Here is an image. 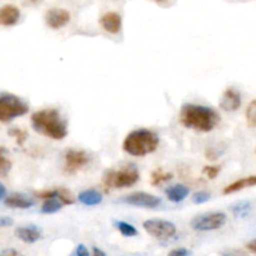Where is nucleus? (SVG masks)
<instances>
[{
  "mask_svg": "<svg viewBox=\"0 0 256 256\" xmlns=\"http://www.w3.org/2000/svg\"><path fill=\"white\" fill-rule=\"evenodd\" d=\"M0 256H24L15 249H4L0 252Z\"/></svg>",
  "mask_w": 256,
  "mask_h": 256,
  "instance_id": "obj_30",
  "label": "nucleus"
},
{
  "mask_svg": "<svg viewBox=\"0 0 256 256\" xmlns=\"http://www.w3.org/2000/svg\"><path fill=\"white\" fill-rule=\"evenodd\" d=\"M70 22V12L65 9L52 8L45 12V22L52 29H60Z\"/></svg>",
  "mask_w": 256,
  "mask_h": 256,
  "instance_id": "obj_10",
  "label": "nucleus"
},
{
  "mask_svg": "<svg viewBox=\"0 0 256 256\" xmlns=\"http://www.w3.org/2000/svg\"><path fill=\"white\" fill-rule=\"evenodd\" d=\"M5 194H6V189H5L4 185H2V182H0V200L4 199Z\"/></svg>",
  "mask_w": 256,
  "mask_h": 256,
  "instance_id": "obj_35",
  "label": "nucleus"
},
{
  "mask_svg": "<svg viewBox=\"0 0 256 256\" xmlns=\"http://www.w3.org/2000/svg\"><path fill=\"white\" fill-rule=\"evenodd\" d=\"M15 236L22 242L26 244H34V242H39L42 239V232L35 225H25V226H19L15 230Z\"/></svg>",
  "mask_w": 256,
  "mask_h": 256,
  "instance_id": "obj_12",
  "label": "nucleus"
},
{
  "mask_svg": "<svg viewBox=\"0 0 256 256\" xmlns=\"http://www.w3.org/2000/svg\"><path fill=\"white\" fill-rule=\"evenodd\" d=\"M29 112V105L18 95L8 92H0V122H9Z\"/></svg>",
  "mask_w": 256,
  "mask_h": 256,
  "instance_id": "obj_5",
  "label": "nucleus"
},
{
  "mask_svg": "<svg viewBox=\"0 0 256 256\" xmlns=\"http://www.w3.org/2000/svg\"><path fill=\"white\" fill-rule=\"evenodd\" d=\"M92 256H106V254L99 248H92Z\"/></svg>",
  "mask_w": 256,
  "mask_h": 256,
  "instance_id": "obj_34",
  "label": "nucleus"
},
{
  "mask_svg": "<svg viewBox=\"0 0 256 256\" xmlns=\"http://www.w3.org/2000/svg\"><path fill=\"white\" fill-rule=\"evenodd\" d=\"M250 186H256V175H252V176L242 178V179L236 180V182H232L230 185H228L226 188H224V194H232V192H240V190L245 189V188Z\"/></svg>",
  "mask_w": 256,
  "mask_h": 256,
  "instance_id": "obj_17",
  "label": "nucleus"
},
{
  "mask_svg": "<svg viewBox=\"0 0 256 256\" xmlns=\"http://www.w3.org/2000/svg\"><path fill=\"white\" fill-rule=\"evenodd\" d=\"M12 170V162L6 156V149L0 146V176H6Z\"/></svg>",
  "mask_w": 256,
  "mask_h": 256,
  "instance_id": "obj_21",
  "label": "nucleus"
},
{
  "mask_svg": "<svg viewBox=\"0 0 256 256\" xmlns=\"http://www.w3.org/2000/svg\"><path fill=\"white\" fill-rule=\"evenodd\" d=\"M122 16L115 12H105L102 18H100V25L105 32H110V34H118L122 30Z\"/></svg>",
  "mask_w": 256,
  "mask_h": 256,
  "instance_id": "obj_14",
  "label": "nucleus"
},
{
  "mask_svg": "<svg viewBox=\"0 0 256 256\" xmlns=\"http://www.w3.org/2000/svg\"><path fill=\"white\" fill-rule=\"evenodd\" d=\"M159 138L148 129H136L126 135L122 142V149L132 156H145L156 150Z\"/></svg>",
  "mask_w": 256,
  "mask_h": 256,
  "instance_id": "obj_3",
  "label": "nucleus"
},
{
  "mask_svg": "<svg viewBox=\"0 0 256 256\" xmlns=\"http://www.w3.org/2000/svg\"><path fill=\"white\" fill-rule=\"evenodd\" d=\"M120 202L132 205V206L136 208H144V209H156V208L162 205V199L159 196L149 194V192H132V194L122 198Z\"/></svg>",
  "mask_w": 256,
  "mask_h": 256,
  "instance_id": "obj_8",
  "label": "nucleus"
},
{
  "mask_svg": "<svg viewBox=\"0 0 256 256\" xmlns=\"http://www.w3.org/2000/svg\"><path fill=\"white\" fill-rule=\"evenodd\" d=\"M228 218L225 212H208L194 218L190 222L192 228L198 232H212V230L220 229L225 225Z\"/></svg>",
  "mask_w": 256,
  "mask_h": 256,
  "instance_id": "obj_6",
  "label": "nucleus"
},
{
  "mask_svg": "<svg viewBox=\"0 0 256 256\" xmlns=\"http://www.w3.org/2000/svg\"><path fill=\"white\" fill-rule=\"evenodd\" d=\"M32 126L39 134L62 140L68 135V122L56 109H42L32 115Z\"/></svg>",
  "mask_w": 256,
  "mask_h": 256,
  "instance_id": "obj_2",
  "label": "nucleus"
},
{
  "mask_svg": "<svg viewBox=\"0 0 256 256\" xmlns=\"http://www.w3.org/2000/svg\"><path fill=\"white\" fill-rule=\"evenodd\" d=\"M246 249L249 250V252H254V254H256V238H255V239H252L250 242H248Z\"/></svg>",
  "mask_w": 256,
  "mask_h": 256,
  "instance_id": "obj_33",
  "label": "nucleus"
},
{
  "mask_svg": "<svg viewBox=\"0 0 256 256\" xmlns=\"http://www.w3.org/2000/svg\"><path fill=\"white\" fill-rule=\"evenodd\" d=\"M9 135L14 136L15 139H16L18 144L19 145H22L28 138V132H24V130H22V129H12L9 132Z\"/></svg>",
  "mask_w": 256,
  "mask_h": 256,
  "instance_id": "obj_26",
  "label": "nucleus"
},
{
  "mask_svg": "<svg viewBox=\"0 0 256 256\" xmlns=\"http://www.w3.org/2000/svg\"><path fill=\"white\" fill-rule=\"evenodd\" d=\"M220 122V115L212 108L198 104H184L180 109V122L188 129L212 132Z\"/></svg>",
  "mask_w": 256,
  "mask_h": 256,
  "instance_id": "obj_1",
  "label": "nucleus"
},
{
  "mask_svg": "<svg viewBox=\"0 0 256 256\" xmlns=\"http://www.w3.org/2000/svg\"><path fill=\"white\" fill-rule=\"evenodd\" d=\"M78 200H79L82 204L88 205V206H94V205L100 204L102 202V192H99L95 189H89L84 190L79 194L78 196Z\"/></svg>",
  "mask_w": 256,
  "mask_h": 256,
  "instance_id": "obj_18",
  "label": "nucleus"
},
{
  "mask_svg": "<svg viewBox=\"0 0 256 256\" xmlns=\"http://www.w3.org/2000/svg\"><path fill=\"white\" fill-rule=\"evenodd\" d=\"M172 178V172H165L162 170H155L152 174V185H160L162 182H168Z\"/></svg>",
  "mask_w": 256,
  "mask_h": 256,
  "instance_id": "obj_23",
  "label": "nucleus"
},
{
  "mask_svg": "<svg viewBox=\"0 0 256 256\" xmlns=\"http://www.w3.org/2000/svg\"><path fill=\"white\" fill-rule=\"evenodd\" d=\"M89 162V156L84 150L69 149L65 152V170L66 172L74 174L78 170L82 169Z\"/></svg>",
  "mask_w": 256,
  "mask_h": 256,
  "instance_id": "obj_9",
  "label": "nucleus"
},
{
  "mask_svg": "<svg viewBox=\"0 0 256 256\" xmlns=\"http://www.w3.org/2000/svg\"><path fill=\"white\" fill-rule=\"evenodd\" d=\"M112 225L119 230V232L122 235L126 238H132V236H136L138 235V230L135 229L132 225H130L129 222H119V220H114L112 222Z\"/></svg>",
  "mask_w": 256,
  "mask_h": 256,
  "instance_id": "obj_19",
  "label": "nucleus"
},
{
  "mask_svg": "<svg viewBox=\"0 0 256 256\" xmlns=\"http://www.w3.org/2000/svg\"><path fill=\"white\" fill-rule=\"evenodd\" d=\"M62 202L59 199H48L42 205V214H55L62 208Z\"/></svg>",
  "mask_w": 256,
  "mask_h": 256,
  "instance_id": "obj_20",
  "label": "nucleus"
},
{
  "mask_svg": "<svg viewBox=\"0 0 256 256\" xmlns=\"http://www.w3.org/2000/svg\"><path fill=\"white\" fill-rule=\"evenodd\" d=\"M14 220L10 216H0V228H8L12 226Z\"/></svg>",
  "mask_w": 256,
  "mask_h": 256,
  "instance_id": "obj_31",
  "label": "nucleus"
},
{
  "mask_svg": "<svg viewBox=\"0 0 256 256\" xmlns=\"http://www.w3.org/2000/svg\"><path fill=\"white\" fill-rule=\"evenodd\" d=\"M165 195L172 202H182L189 195V189L182 184L172 185L165 190Z\"/></svg>",
  "mask_w": 256,
  "mask_h": 256,
  "instance_id": "obj_16",
  "label": "nucleus"
},
{
  "mask_svg": "<svg viewBox=\"0 0 256 256\" xmlns=\"http://www.w3.org/2000/svg\"><path fill=\"white\" fill-rule=\"evenodd\" d=\"M142 226L149 235L159 240H166L176 234V226L172 222L162 219H150L142 222Z\"/></svg>",
  "mask_w": 256,
  "mask_h": 256,
  "instance_id": "obj_7",
  "label": "nucleus"
},
{
  "mask_svg": "<svg viewBox=\"0 0 256 256\" xmlns=\"http://www.w3.org/2000/svg\"><path fill=\"white\" fill-rule=\"evenodd\" d=\"M246 119L252 126L256 128V99L252 100L246 109Z\"/></svg>",
  "mask_w": 256,
  "mask_h": 256,
  "instance_id": "obj_24",
  "label": "nucleus"
},
{
  "mask_svg": "<svg viewBox=\"0 0 256 256\" xmlns=\"http://www.w3.org/2000/svg\"><path fill=\"white\" fill-rule=\"evenodd\" d=\"M210 199V194L208 192H198L192 195V202L196 205L199 204H204V202H209Z\"/></svg>",
  "mask_w": 256,
  "mask_h": 256,
  "instance_id": "obj_25",
  "label": "nucleus"
},
{
  "mask_svg": "<svg viewBox=\"0 0 256 256\" xmlns=\"http://www.w3.org/2000/svg\"><path fill=\"white\" fill-rule=\"evenodd\" d=\"M20 19L19 8L12 4H5L0 6V25L12 26Z\"/></svg>",
  "mask_w": 256,
  "mask_h": 256,
  "instance_id": "obj_13",
  "label": "nucleus"
},
{
  "mask_svg": "<svg viewBox=\"0 0 256 256\" xmlns=\"http://www.w3.org/2000/svg\"><path fill=\"white\" fill-rule=\"evenodd\" d=\"M202 172H204L209 179H215V178L219 175L220 168L215 166V165H210V166H205L204 170H202Z\"/></svg>",
  "mask_w": 256,
  "mask_h": 256,
  "instance_id": "obj_27",
  "label": "nucleus"
},
{
  "mask_svg": "<svg viewBox=\"0 0 256 256\" xmlns=\"http://www.w3.org/2000/svg\"><path fill=\"white\" fill-rule=\"evenodd\" d=\"M242 106V94L238 89L230 86L222 94L220 108L225 112H236Z\"/></svg>",
  "mask_w": 256,
  "mask_h": 256,
  "instance_id": "obj_11",
  "label": "nucleus"
},
{
  "mask_svg": "<svg viewBox=\"0 0 256 256\" xmlns=\"http://www.w3.org/2000/svg\"><path fill=\"white\" fill-rule=\"evenodd\" d=\"M70 256H90V254H89V250L86 249V246L82 244H80L75 248L74 252H72V255Z\"/></svg>",
  "mask_w": 256,
  "mask_h": 256,
  "instance_id": "obj_28",
  "label": "nucleus"
},
{
  "mask_svg": "<svg viewBox=\"0 0 256 256\" xmlns=\"http://www.w3.org/2000/svg\"><path fill=\"white\" fill-rule=\"evenodd\" d=\"M250 208H252V205L249 202H240L232 205V212L235 218H244L250 212Z\"/></svg>",
  "mask_w": 256,
  "mask_h": 256,
  "instance_id": "obj_22",
  "label": "nucleus"
},
{
  "mask_svg": "<svg viewBox=\"0 0 256 256\" xmlns=\"http://www.w3.org/2000/svg\"><path fill=\"white\" fill-rule=\"evenodd\" d=\"M222 256H248L242 250H226V252H222Z\"/></svg>",
  "mask_w": 256,
  "mask_h": 256,
  "instance_id": "obj_32",
  "label": "nucleus"
},
{
  "mask_svg": "<svg viewBox=\"0 0 256 256\" xmlns=\"http://www.w3.org/2000/svg\"><path fill=\"white\" fill-rule=\"evenodd\" d=\"M34 200L30 199L26 195L19 194V192L9 195L5 199V205L9 208H12V209H29V208L34 206Z\"/></svg>",
  "mask_w": 256,
  "mask_h": 256,
  "instance_id": "obj_15",
  "label": "nucleus"
},
{
  "mask_svg": "<svg viewBox=\"0 0 256 256\" xmlns=\"http://www.w3.org/2000/svg\"><path fill=\"white\" fill-rule=\"evenodd\" d=\"M192 255V252L185 248H179V249H174L168 254V256H190Z\"/></svg>",
  "mask_w": 256,
  "mask_h": 256,
  "instance_id": "obj_29",
  "label": "nucleus"
},
{
  "mask_svg": "<svg viewBox=\"0 0 256 256\" xmlns=\"http://www.w3.org/2000/svg\"><path fill=\"white\" fill-rule=\"evenodd\" d=\"M140 174L134 164H128L120 169H110L105 172L102 182L108 189H119V188H130L136 184Z\"/></svg>",
  "mask_w": 256,
  "mask_h": 256,
  "instance_id": "obj_4",
  "label": "nucleus"
}]
</instances>
